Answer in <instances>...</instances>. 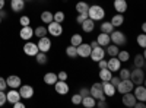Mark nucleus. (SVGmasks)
I'll return each mask as SVG.
<instances>
[{
    "label": "nucleus",
    "mask_w": 146,
    "mask_h": 108,
    "mask_svg": "<svg viewBox=\"0 0 146 108\" xmlns=\"http://www.w3.org/2000/svg\"><path fill=\"white\" fill-rule=\"evenodd\" d=\"M88 18L92 21H102L105 18V10L100 5H92L88 9Z\"/></svg>",
    "instance_id": "f257e3e1"
},
{
    "label": "nucleus",
    "mask_w": 146,
    "mask_h": 108,
    "mask_svg": "<svg viewBox=\"0 0 146 108\" xmlns=\"http://www.w3.org/2000/svg\"><path fill=\"white\" fill-rule=\"evenodd\" d=\"M130 80L133 85H143L145 83V72L140 67H135V70H130Z\"/></svg>",
    "instance_id": "f03ea898"
},
{
    "label": "nucleus",
    "mask_w": 146,
    "mask_h": 108,
    "mask_svg": "<svg viewBox=\"0 0 146 108\" xmlns=\"http://www.w3.org/2000/svg\"><path fill=\"white\" fill-rule=\"evenodd\" d=\"M110 41H111V44L121 47V45L127 44V37L124 35V32H121V31H113L110 34Z\"/></svg>",
    "instance_id": "7ed1b4c3"
},
{
    "label": "nucleus",
    "mask_w": 146,
    "mask_h": 108,
    "mask_svg": "<svg viewBox=\"0 0 146 108\" xmlns=\"http://www.w3.org/2000/svg\"><path fill=\"white\" fill-rule=\"evenodd\" d=\"M89 92H91V95L96 101H98V99H107L105 93L102 92V82H95L94 85L91 86Z\"/></svg>",
    "instance_id": "20e7f679"
},
{
    "label": "nucleus",
    "mask_w": 146,
    "mask_h": 108,
    "mask_svg": "<svg viewBox=\"0 0 146 108\" xmlns=\"http://www.w3.org/2000/svg\"><path fill=\"white\" fill-rule=\"evenodd\" d=\"M47 32L53 35V37H60V35L63 34V27H62V23H58L56 21H51L50 23L47 25Z\"/></svg>",
    "instance_id": "39448f33"
},
{
    "label": "nucleus",
    "mask_w": 146,
    "mask_h": 108,
    "mask_svg": "<svg viewBox=\"0 0 146 108\" xmlns=\"http://www.w3.org/2000/svg\"><path fill=\"white\" fill-rule=\"evenodd\" d=\"M133 88H135V85H133V82L130 79H123V80H120V83L115 86V91L123 95L126 92H131Z\"/></svg>",
    "instance_id": "423d86ee"
},
{
    "label": "nucleus",
    "mask_w": 146,
    "mask_h": 108,
    "mask_svg": "<svg viewBox=\"0 0 146 108\" xmlns=\"http://www.w3.org/2000/svg\"><path fill=\"white\" fill-rule=\"evenodd\" d=\"M89 57H91L92 62H95V63H98L100 60L105 58V50H104V47H101V45H96V47H94V48L91 50Z\"/></svg>",
    "instance_id": "0eeeda50"
},
{
    "label": "nucleus",
    "mask_w": 146,
    "mask_h": 108,
    "mask_svg": "<svg viewBox=\"0 0 146 108\" xmlns=\"http://www.w3.org/2000/svg\"><path fill=\"white\" fill-rule=\"evenodd\" d=\"M53 86H54V89L58 95H67L69 91H70V88L67 85V80H57Z\"/></svg>",
    "instance_id": "6e6552de"
},
{
    "label": "nucleus",
    "mask_w": 146,
    "mask_h": 108,
    "mask_svg": "<svg viewBox=\"0 0 146 108\" xmlns=\"http://www.w3.org/2000/svg\"><path fill=\"white\" fill-rule=\"evenodd\" d=\"M76 50H78V56L82 57V58H88L89 54H91V45L86 44V42H80L78 47H76Z\"/></svg>",
    "instance_id": "1a4fd4ad"
},
{
    "label": "nucleus",
    "mask_w": 146,
    "mask_h": 108,
    "mask_svg": "<svg viewBox=\"0 0 146 108\" xmlns=\"http://www.w3.org/2000/svg\"><path fill=\"white\" fill-rule=\"evenodd\" d=\"M38 45H36L35 42H31V41H27L25 45H23V53H25L27 56L29 57H35V54L38 53Z\"/></svg>",
    "instance_id": "9d476101"
},
{
    "label": "nucleus",
    "mask_w": 146,
    "mask_h": 108,
    "mask_svg": "<svg viewBox=\"0 0 146 108\" xmlns=\"http://www.w3.org/2000/svg\"><path fill=\"white\" fill-rule=\"evenodd\" d=\"M19 88H21V91H19L21 98H23V99H31V98L34 97L35 91H34V88H32L31 85H21Z\"/></svg>",
    "instance_id": "9b49d317"
},
{
    "label": "nucleus",
    "mask_w": 146,
    "mask_h": 108,
    "mask_svg": "<svg viewBox=\"0 0 146 108\" xmlns=\"http://www.w3.org/2000/svg\"><path fill=\"white\" fill-rule=\"evenodd\" d=\"M36 45H38V50L42 51V53H48L51 48V40L47 38V37H42L38 40V42H36Z\"/></svg>",
    "instance_id": "f8f14e48"
},
{
    "label": "nucleus",
    "mask_w": 146,
    "mask_h": 108,
    "mask_svg": "<svg viewBox=\"0 0 146 108\" xmlns=\"http://www.w3.org/2000/svg\"><path fill=\"white\" fill-rule=\"evenodd\" d=\"M121 64H123V63H121L117 57H110V60L107 62V69L111 70L113 73H115V72H118L121 69Z\"/></svg>",
    "instance_id": "ddd939ff"
},
{
    "label": "nucleus",
    "mask_w": 146,
    "mask_h": 108,
    "mask_svg": "<svg viewBox=\"0 0 146 108\" xmlns=\"http://www.w3.org/2000/svg\"><path fill=\"white\" fill-rule=\"evenodd\" d=\"M131 92L136 97L137 101H146V88L143 85H136Z\"/></svg>",
    "instance_id": "4468645a"
},
{
    "label": "nucleus",
    "mask_w": 146,
    "mask_h": 108,
    "mask_svg": "<svg viewBox=\"0 0 146 108\" xmlns=\"http://www.w3.org/2000/svg\"><path fill=\"white\" fill-rule=\"evenodd\" d=\"M136 97L133 95V92H126V93H123V98H121V102H123L126 107H135V104H136Z\"/></svg>",
    "instance_id": "2eb2a0df"
},
{
    "label": "nucleus",
    "mask_w": 146,
    "mask_h": 108,
    "mask_svg": "<svg viewBox=\"0 0 146 108\" xmlns=\"http://www.w3.org/2000/svg\"><path fill=\"white\" fill-rule=\"evenodd\" d=\"M6 83H7V86H9V88L18 89V88L22 85V80H21V78L16 76V75H10V76L6 79Z\"/></svg>",
    "instance_id": "dca6fc26"
},
{
    "label": "nucleus",
    "mask_w": 146,
    "mask_h": 108,
    "mask_svg": "<svg viewBox=\"0 0 146 108\" xmlns=\"http://www.w3.org/2000/svg\"><path fill=\"white\" fill-rule=\"evenodd\" d=\"M19 37H21L22 40H25V41L31 40V38L34 37V29H32L29 25H28V27H22L21 31H19Z\"/></svg>",
    "instance_id": "f3484780"
},
{
    "label": "nucleus",
    "mask_w": 146,
    "mask_h": 108,
    "mask_svg": "<svg viewBox=\"0 0 146 108\" xmlns=\"http://www.w3.org/2000/svg\"><path fill=\"white\" fill-rule=\"evenodd\" d=\"M80 27H82V31H83V32L91 34V32L95 29V21H92V19L86 18V19H85V21L80 23Z\"/></svg>",
    "instance_id": "a211bd4d"
},
{
    "label": "nucleus",
    "mask_w": 146,
    "mask_h": 108,
    "mask_svg": "<svg viewBox=\"0 0 146 108\" xmlns=\"http://www.w3.org/2000/svg\"><path fill=\"white\" fill-rule=\"evenodd\" d=\"M6 99L10 102V104H15L16 101L21 99V93L18 89H13V88H10V91L6 93Z\"/></svg>",
    "instance_id": "6ab92c4d"
},
{
    "label": "nucleus",
    "mask_w": 146,
    "mask_h": 108,
    "mask_svg": "<svg viewBox=\"0 0 146 108\" xmlns=\"http://www.w3.org/2000/svg\"><path fill=\"white\" fill-rule=\"evenodd\" d=\"M102 92L105 93V97L111 98V97H114V95H115L117 91H115V86H113L110 82H102Z\"/></svg>",
    "instance_id": "aec40b11"
},
{
    "label": "nucleus",
    "mask_w": 146,
    "mask_h": 108,
    "mask_svg": "<svg viewBox=\"0 0 146 108\" xmlns=\"http://www.w3.org/2000/svg\"><path fill=\"white\" fill-rule=\"evenodd\" d=\"M127 7H129L127 0H114V9L117 13H124Z\"/></svg>",
    "instance_id": "412c9836"
},
{
    "label": "nucleus",
    "mask_w": 146,
    "mask_h": 108,
    "mask_svg": "<svg viewBox=\"0 0 146 108\" xmlns=\"http://www.w3.org/2000/svg\"><path fill=\"white\" fill-rule=\"evenodd\" d=\"M25 0H10V9L13 12H21L25 9Z\"/></svg>",
    "instance_id": "4be33fe9"
},
{
    "label": "nucleus",
    "mask_w": 146,
    "mask_h": 108,
    "mask_svg": "<svg viewBox=\"0 0 146 108\" xmlns=\"http://www.w3.org/2000/svg\"><path fill=\"white\" fill-rule=\"evenodd\" d=\"M96 42H98V45H101V47H105L111 42L110 41V34H105V32H101L98 37H96Z\"/></svg>",
    "instance_id": "5701e85b"
},
{
    "label": "nucleus",
    "mask_w": 146,
    "mask_h": 108,
    "mask_svg": "<svg viewBox=\"0 0 146 108\" xmlns=\"http://www.w3.org/2000/svg\"><path fill=\"white\" fill-rule=\"evenodd\" d=\"M118 51H120V47L115 45V44H111V42H110V44L105 47V54H108L110 57H117Z\"/></svg>",
    "instance_id": "b1692460"
},
{
    "label": "nucleus",
    "mask_w": 146,
    "mask_h": 108,
    "mask_svg": "<svg viewBox=\"0 0 146 108\" xmlns=\"http://www.w3.org/2000/svg\"><path fill=\"white\" fill-rule=\"evenodd\" d=\"M85 108H94L95 104H96V99L92 97V95H86V97L82 98V102H80Z\"/></svg>",
    "instance_id": "393cba45"
},
{
    "label": "nucleus",
    "mask_w": 146,
    "mask_h": 108,
    "mask_svg": "<svg viewBox=\"0 0 146 108\" xmlns=\"http://www.w3.org/2000/svg\"><path fill=\"white\" fill-rule=\"evenodd\" d=\"M113 23V27L114 28H118V27H121L124 23V16H123V13H115L113 18H111V21H110Z\"/></svg>",
    "instance_id": "a878e982"
},
{
    "label": "nucleus",
    "mask_w": 146,
    "mask_h": 108,
    "mask_svg": "<svg viewBox=\"0 0 146 108\" xmlns=\"http://www.w3.org/2000/svg\"><path fill=\"white\" fill-rule=\"evenodd\" d=\"M57 80H58V79H57V73L48 72V73L44 75V83H47V85H54Z\"/></svg>",
    "instance_id": "bb28decb"
},
{
    "label": "nucleus",
    "mask_w": 146,
    "mask_h": 108,
    "mask_svg": "<svg viewBox=\"0 0 146 108\" xmlns=\"http://www.w3.org/2000/svg\"><path fill=\"white\" fill-rule=\"evenodd\" d=\"M35 62L41 64V66H45L48 63V57H47V53H42V51H38L35 54Z\"/></svg>",
    "instance_id": "cd10ccee"
},
{
    "label": "nucleus",
    "mask_w": 146,
    "mask_h": 108,
    "mask_svg": "<svg viewBox=\"0 0 146 108\" xmlns=\"http://www.w3.org/2000/svg\"><path fill=\"white\" fill-rule=\"evenodd\" d=\"M111 76H113L111 70H108L107 67L105 69H100V79H101V82H110Z\"/></svg>",
    "instance_id": "c85d7f7f"
},
{
    "label": "nucleus",
    "mask_w": 146,
    "mask_h": 108,
    "mask_svg": "<svg viewBox=\"0 0 146 108\" xmlns=\"http://www.w3.org/2000/svg\"><path fill=\"white\" fill-rule=\"evenodd\" d=\"M133 64H135V67H140V69H143V67H145V53H142V54H136L135 58H133Z\"/></svg>",
    "instance_id": "c756f323"
},
{
    "label": "nucleus",
    "mask_w": 146,
    "mask_h": 108,
    "mask_svg": "<svg viewBox=\"0 0 146 108\" xmlns=\"http://www.w3.org/2000/svg\"><path fill=\"white\" fill-rule=\"evenodd\" d=\"M76 12L78 13H88V9H89V5L86 2H83V0H80V2L76 3Z\"/></svg>",
    "instance_id": "7c9ffc66"
},
{
    "label": "nucleus",
    "mask_w": 146,
    "mask_h": 108,
    "mask_svg": "<svg viewBox=\"0 0 146 108\" xmlns=\"http://www.w3.org/2000/svg\"><path fill=\"white\" fill-rule=\"evenodd\" d=\"M40 18H41V21L45 23V25H48V23L53 21V12H50V10H44Z\"/></svg>",
    "instance_id": "2f4dec72"
},
{
    "label": "nucleus",
    "mask_w": 146,
    "mask_h": 108,
    "mask_svg": "<svg viewBox=\"0 0 146 108\" xmlns=\"http://www.w3.org/2000/svg\"><path fill=\"white\" fill-rule=\"evenodd\" d=\"M114 31V27H113V23L110 22V21H105L101 23V32H105V34H111Z\"/></svg>",
    "instance_id": "473e14b6"
},
{
    "label": "nucleus",
    "mask_w": 146,
    "mask_h": 108,
    "mask_svg": "<svg viewBox=\"0 0 146 108\" xmlns=\"http://www.w3.org/2000/svg\"><path fill=\"white\" fill-rule=\"evenodd\" d=\"M80 42H83V37H82L80 34H73L72 37H70V45L78 47Z\"/></svg>",
    "instance_id": "72a5a7b5"
},
{
    "label": "nucleus",
    "mask_w": 146,
    "mask_h": 108,
    "mask_svg": "<svg viewBox=\"0 0 146 108\" xmlns=\"http://www.w3.org/2000/svg\"><path fill=\"white\" fill-rule=\"evenodd\" d=\"M47 28H44V27H36L35 29H34V35L35 37H38V38H42V37H47Z\"/></svg>",
    "instance_id": "f704fd0d"
},
{
    "label": "nucleus",
    "mask_w": 146,
    "mask_h": 108,
    "mask_svg": "<svg viewBox=\"0 0 146 108\" xmlns=\"http://www.w3.org/2000/svg\"><path fill=\"white\" fill-rule=\"evenodd\" d=\"M117 58L120 60L121 63H127L129 60H130V53L129 51H118V54H117Z\"/></svg>",
    "instance_id": "c9c22d12"
},
{
    "label": "nucleus",
    "mask_w": 146,
    "mask_h": 108,
    "mask_svg": "<svg viewBox=\"0 0 146 108\" xmlns=\"http://www.w3.org/2000/svg\"><path fill=\"white\" fill-rule=\"evenodd\" d=\"M64 19H66V15H64V12H62V10H57L56 13H53V21H56L58 23H62Z\"/></svg>",
    "instance_id": "e433bc0d"
},
{
    "label": "nucleus",
    "mask_w": 146,
    "mask_h": 108,
    "mask_svg": "<svg viewBox=\"0 0 146 108\" xmlns=\"http://www.w3.org/2000/svg\"><path fill=\"white\" fill-rule=\"evenodd\" d=\"M66 54H67V57H70V58L78 57V50H76V47H75V45H69L67 48H66Z\"/></svg>",
    "instance_id": "4c0bfd02"
},
{
    "label": "nucleus",
    "mask_w": 146,
    "mask_h": 108,
    "mask_svg": "<svg viewBox=\"0 0 146 108\" xmlns=\"http://www.w3.org/2000/svg\"><path fill=\"white\" fill-rule=\"evenodd\" d=\"M137 44H139L140 48L145 50V47H146V35H145V32H142L140 35H137Z\"/></svg>",
    "instance_id": "58836bf2"
},
{
    "label": "nucleus",
    "mask_w": 146,
    "mask_h": 108,
    "mask_svg": "<svg viewBox=\"0 0 146 108\" xmlns=\"http://www.w3.org/2000/svg\"><path fill=\"white\" fill-rule=\"evenodd\" d=\"M118 72H120L118 78H120L121 80H123V79H130V70H129V69H120Z\"/></svg>",
    "instance_id": "ea45409f"
},
{
    "label": "nucleus",
    "mask_w": 146,
    "mask_h": 108,
    "mask_svg": "<svg viewBox=\"0 0 146 108\" xmlns=\"http://www.w3.org/2000/svg\"><path fill=\"white\" fill-rule=\"evenodd\" d=\"M19 23H21L22 27H28L29 23H31L29 16H21V18H19Z\"/></svg>",
    "instance_id": "a19ab883"
},
{
    "label": "nucleus",
    "mask_w": 146,
    "mask_h": 108,
    "mask_svg": "<svg viewBox=\"0 0 146 108\" xmlns=\"http://www.w3.org/2000/svg\"><path fill=\"white\" fill-rule=\"evenodd\" d=\"M82 102V97H80V93L78 92V93H75L72 97V104H75V105H79Z\"/></svg>",
    "instance_id": "79ce46f5"
},
{
    "label": "nucleus",
    "mask_w": 146,
    "mask_h": 108,
    "mask_svg": "<svg viewBox=\"0 0 146 108\" xmlns=\"http://www.w3.org/2000/svg\"><path fill=\"white\" fill-rule=\"evenodd\" d=\"M57 79L58 80H67V72H64V70L58 72V73H57Z\"/></svg>",
    "instance_id": "37998d69"
},
{
    "label": "nucleus",
    "mask_w": 146,
    "mask_h": 108,
    "mask_svg": "<svg viewBox=\"0 0 146 108\" xmlns=\"http://www.w3.org/2000/svg\"><path fill=\"white\" fill-rule=\"evenodd\" d=\"M6 102H7V99H6V93H5V91H0V107H3Z\"/></svg>",
    "instance_id": "c03bdc74"
},
{
    "label": "nucleus",
    "mask_w": 146,
    "mask_h": 108,
    "mask_svg": "<svg viewBox=\"0 0 146 108\" xmlns=\"http://www.w3.org/2000/svg\"><path fill=\"white\" fill-rule=\"evenodd\" d=\"M86 18H88V13H78V16H76V22H78V23H82Z\"/></svg>",
    "instance_id": "a18cd8bd"
},
{
    "label": "nucleus",
    "mask_w": 146,
    "mask_h": 108,
    "mask_svg": "<svg viewBox=\"0 0 146 108\" xmlns=\"http://www.w3.org/2000/svg\"><path fill=\"white\" fill-rule=\"evenodd\" d=\"M120 80H121V79H120L118 76H114V75H113V76H111V79H110V83H111L113 86H117L118 83H120Z\"/></svg>",
    "instance_id": "49530a36"
},
{
    "label": "nucleus",
    "mask_w": 146,
    "mask_h": 108,
    "mask_svg": "<svg viewBox=\"0 0 146 108\" xmlns=\"http://www.w3.org/2000/svg\"><path fill=\"white\" fill-rule=\"evenodd\" d=\"M7 88V83H6V79L0 76V91H6Z\"/></svg>",
    "instance_id": "de8ad7c7"
},
{
    "label": "nucleus",
    "mask_w": 146,
    "mask_h": 108,
    "mask_svg": "<svg viewBox=\"0 0 146 108\" xmlns=\"http://www.w3.org/2000/svg\"><path fill=\"white\" fill-rule=\"evenodd\" d=\"M79 93H80V97H82V98H83V97H86V95H91V92H89L88 88H80Z\"/></svg>",
    "instance_id": "09e8293b"
},
{
    "label": "nucleus",
    "mask_w": 146,
    "mask_h": 108,
    "mask_svg": "<svg viewBox=\"0 0 146 108\" xmlns=\"http://www.w3.org/2000/svg\"><path fill=\"white\" fill-rule=\"evenodd\" d=\"M98 67L100 69H105L107 67V60L105 58H102V60H100V62H98Z\"/></svg>",
    "instance_id": "8fccbe9b"
},
{
    "label": "nucleus",
    "mask_w": 146,
    "mask_h": 108,
    "mask_svg": "<svg viewBox=\"0 0 146 108\" xmlns=\"http://www.w3.org/2000/svg\"><path fill=\"white\" fill-rule=\"evenodd\" d=\"M12 105H13V108H25V104L21 102V99H19V101H16L15 104H12Z\"/></svg>",
    "instance_id": "3c124183"
},
{
    "label": "nucleus",
    "mask_w": 146,
    "mask_h": 108,
    "mask_svg": "<svg viewBox=\"0 0 146 108\" xmlns=\"http://www.w3.org/2000/svg\"><path fill=\"white\" fill-rule=\"evenodd\" d=\"M135 107H136V108H145V107H146V104H145V101H136Z\"/></svg>",
    "instance_id": "603ef678"
},
{
    "label": "nucleus",
    "mask_w": 146,
    "mask_h": 108,
    "mask_svg": "<svg viewBox=\"0 0 146 108\" xmlns=\"http://www.w3.org/2000/svg\"><path fill=\"white\" fill-rule=\"evenodd\" d=\"M0 16H2V19L7 18V13H6V12H5V9H2V10H0Z\"/></svg>",
    "instance_id": "864d4df0"
},
{
    "label": "nucleus",
    "mask_w": 146,
    "mask_h": 108,
    "mask_svg": "<svg viewBox=\"0 0 146 108\" xmlns=\"http://www.w3.org/2000/svg\"><path fill=\"white\" fill-rule=\"evenodd\" d=\"M5 2H6V0H0V10L5 9Z\"/></svg>",
    "instance_id": "5fc2aeb1"
},
{
    "label": "nucleus",
    "mask_w": 146,
    "mask_h": 108,
    "mask_svg": "<svg viewBox=\"0 0 146 108\" xmlns=\"http://www.w3.org/2000/svg\"><path fill=\"white\" fill-rule=\"evenodd\" d=\"M89 45H91V48H94V47H96V45H98V42H96V40H95V41H92Z\"/></svg>",
    "instance_id": "6e6d98bb"
},
{
    "label": "nucleus",
    "mask_w": 146,
    "mask_h": 108,
    "mask_svg": "<svg viewBox=\"0 0 146 108\" xmlns=\"http://www.w3.org/2000/svg\"><path fill=\"white\" fill-rule=\"evenodd\" d=\"M140 29H142V32H145V31H146V23H145V22L142 23V28H140Z\"/></svg>",
    "instance_id": "4d7b16f0"
},
{
    "label": "nucleus",
    "mask_w": 146,
    "mask_h": 108,
    "mask_svg": "<svg viewBox=\"0 0 146 108\" xmlns=\"http://www.w3.org/2000/svg\"><path fill=\"white\" fill-rule=\"evenodd\" d=\"M2 21H3V19H2V16H0V23H2Z\"/></svg>",
    "instance_id": "13d9d810"
},
{
    "label": "nucleus",
    "mask_w": 146,
    "mask_h": 108,
    "mask_svg": "<svg viewBox=\"0 0 146 108\" xmlns=\"http://www.w3.org/2000/svg\"><path fill=\"white\" fill-rule=\"evenodd\" d=\"M25 2H32V0H25Z\"/></svg>",
    "instance_id": "bf43d9fd"
}]
</instances>
